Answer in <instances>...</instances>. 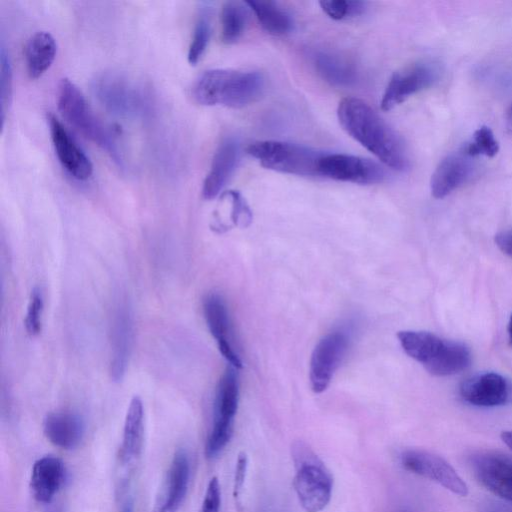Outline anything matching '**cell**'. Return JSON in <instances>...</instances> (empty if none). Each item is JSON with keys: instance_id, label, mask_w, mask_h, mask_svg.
<instances>
[{"instance_id": "5", "label": "cell", "mask_w": 512, "mask_h": 512, "mask_svg": "<svg viewBox=\"0 0 512 512\" xmlns=\"http://www.w3.org/2000/svg\"><path fill=\"white\" fill-rule=\"evenodd\" d=\"M295 466L293 486L299 503L306 512H320L329 503L333 476L314 450L303 441L291 445Z\"/></svg>"}, {"instance_id": "25", "label": "cell", "mask_w": 512, "mask_h": 512, "mask_svg": "<svg viewBox=\"0 0 512 512\" xmlns=\"http://www.w3.org/2000/svg\"><path fill=\"white\" fill-rule=\"evenodd\" d=\"M248 7L254 12L261 27L269 34L283 36L293 29L291 15L277 2L270 0L246 1Z\"/></svg>"}, {"instance_id": "10", "label": "cell", "mask_w": 512, "mask_h": 512, "mask_svg": "<svg viewBox=\"0 0 512 512\" xmlns=\"http://www.w3.org/2000/svg\"><path fill=\"white\" fill-rule=\"evenodd\" d=\"M439 78V69L430 62H419L395 72L381 99V109L389 111L412 95L429 88Z\"/></svg>"}, {"instance_id": "31", "label": "cell", "mask_w": 512, "mask_h": 512, "mask_svg": "<svg viewBox=\"0 0 512 512\" xmlns=\"http://www.w3.org/2000/svg\"><path fill=\"white\" fill-rule=\"evenodd\" d=\"M0 63H1V120L2 126L4 125L5 116L9 109L12 98V87H13V73L10 56L4 47L1 45L0 51Z\"/></svg>"}, {"instance_id": "9", "label": "cell", "mask_w": 512, "mask_h": 512, "mask_svg": "<svg viewBox=\"0 0 512 512\" xmlns=\"http://www.w3.org/2000/svg\"><path fill=\"white\" fill-rule=\"evenodd\" d=\"M402 467L436 482L459 496H467L468 486L457 471L441 456L422 449H407L400 455Z\"/></svg>"}, {"instance_id": "23", "label": "cell", "mask_w": 512, "mask_h": 512, "mask_svg": "<svg viewBox=\"0 0 512 512\" xmlns=\"http://www.w3.org/2000/svg\"><path fill=\"white\" fill-rule=\"evenodd\" d=\"M312 62L318 75L335 87H351L358 80L355 66L346 58L332 52H314Z\"/></svg>"}, {"instance_id": "41", "label": "cell", "mask_w": 512, "mask_h": 512, "mask_svg": "<svg viewBox=\"0 0 512 512\" xmlns=\"http://www.w3.org/2000/svg\"><path fill=\"white\" fill-rule=\"evenodd\" d=\"M511 117H512V107H511Z\"/></svg>"}, {"instance_id": "32", "label": "cell", "mask_w": 512, "mask_h": 512, "mask_svg": "<svg viewBox=\"0 0 512 512\" xmlns=\"http://www.w3.org/2000/svg\"><path fill=\"white\" fill-rule=\"evenodd\" d=\"M43 311V299L41 292L34 289L31 293L30 301L25 318V328L29 335H38L41 331V315Z\"/></svg>"}, {"instance_id": "24", "label": "cell", "mask_w": 512, "mask_h": 512, "mask_svg": "<svg viewBox=\"0 0 512 512\" xmlns=\"http://www.w3.org/2000/svg\"><path fill=\"white\" fill-rule=\"evenodd\" d=\"M57 53V44L53 35L47 31H38L31 35L25 46V64L31 79L40 78L53 64Z\"/></svg>"}, {"instance_id": "11", "label": "cell", "mask_w": 512, "mask_h": 512, "mask_svg": "<svg viewBox=\"0 0 512 512\" xmlns=\"http://www.w3.org/2000/svg\"><path fill=\"white\" fill-rule=\"evenodd\" d=\"M348 346L349 336L344 331L327 334L315 346L309 369L311 388L315 393H321L327 389Z\"/></svg>"}, {"instance_id": "17", "label": "cell", "mask_w": 512, "mask_h": 512, "mask_svg": "<svg viewBox=\"0 0 512 512\" xmlns=\"http://www.w3.org/2000/svg\"><path fill=\"white\" fill-rule=\"evenodd\" d=\"M240 154L241 147L236 138L226 137L219 143L209 172L203 181V198L211 200L220 194L233 175L240 160Z\"/></svg>"}, {"instance_id": "1", "label": "cell", "mask_w": 512, "mask_h": 512, "mask_svg": "<svg viewBox=\"0 0 512 512\" xmlns=\"http://www.w3.org/2000/svg\"><path fill=\"white\" fill-rule=\"evenodd\" d=\"M337 117L343 130L384 165L397 171L408 168L402 140L367 102L355 97L344 98L338 104Z\"/></svg>"}, {"instance_id": "6", "label": "cell", "mask_w": 512, "mask_h": 512, "mask_svg": "<svg viewBox=\"0 0 512 512\" xmlns=\"http://www.w3.org/2000/svg\"><path fill=\"white\" fill-rule=\"evenodd\" d=\"M246 152L261 166L297 176H316L323 153L304 145L285 141L263 140L249 144Z\"/></svg>"}, {"instance_id": "2", "label": "cell", "mask_w": 512, "mask_h": 512, "mask_svg": "<svg viewBox=\"0 0 512 512\" xmlns=\"http://www.w3.org/2000/svg\"><path fill=\"white\" fill-rule=\"evenodd\" d=\"M265 78L258 71L209 69L193 84L194 100L204 106H224L233 109L246 107L263 93Z\"/></svg>"}, {"instance_id": "38", "label": "cell", "mask_w": 512, "mask_h": 512, "mask_svg": "<svg viewBox=\"0 0 512 512\" xmlns=\"http://www.w3.org/2000/svg\"><path fill=\"white\" fill-rule=\"evenodd\" d=\"M122 512H134L132 502L129 499L124 503Z\"/></svg>"}, {"instance_id": "37", "label": "cell", "mask_w": 512, "mask_h": 512, "mask_svg": "<svg viewBox=\"0 0 512 512\" xmlns=\"http://www.w3.org/2000/svg\"><path fill=\"white\" fill-rule=\"evenodd\" d=\"M501 439L512 450V431H503Z\"/></svg>"}, {"instance_id": "19", "label": "cell", "mask_w": 512, "mask_h": 512, "mask_svg": "<svg viewBox=\"0 0 512 512\" xmlns=\"http://www.w3.org/2000/svg\"><path fill=\"white\" fill-rule=\"evenodd\" d=\"M470 158L462 151L450 154L440 161L430 182L434 198L446 197L472 176L473 165Z\"/></svg>"}, {"instance_id": "39", "label": "cell", "mask_w": 512, "mask_h": 512, "mask_svg": "<svg viewBox=\"0 0 512 512\" xmlns=\"http://www.w3.org/2000/svg\"><path fill=\"white\" fill-rule=\"evenodd\" d=\"M507 332H508L509 343L512 346V314H511V316L509 318Z\"/></svg>"}, {"instance_id": "8", "label": "cell", "mask_w": 512, "mask_h": 512, "mask_svg": "<svg viewBox=\"0 0 512 512\" xmlns=\"http://www.w3.org/2000/svg\"><path fill=\"white\" fill-rule=\"evenodd\" d=\"M318 174L361 185L378 184L386 178L385 170L377 162L343 153L323 154L319 160Z\"/></svg>"}, {"instance_id": "27", "label": "cell", "mask_w": 512, "mask_h": 512, "mask_svg": "<svg viewBox=\"0 0 512 512\" xmlns=\"http://www.w3.org/2000/svg\"><path fill=\"white\" fill-rule=\"evenodd\" d=\"M203 310L207 326L216 339L217 345L231 344L230 319L223 299L215 293L207 295L203 302Z\"/></svg>"}, {"instance_id": "22", "label": "cell", "mask_w": 512, "mask_h": 512, "mask_svg": "<svg viewBox=\"0 0 512 512\" xmlns=\"http://www.w3.org/2000/svg\"><path fill=\"white\" fill-rule=\"evenodd\" d=\"M144 439V409L142 400L134 396L129 404L120 447V462L130 466L140 456Z\"/></svg>"}, {"instance_id": "20", "label": "cell", "mask_w": 512, "mask_h": 512, "mask_svg": "<svg viewBox=\"0 0 512 512\" xmlns=\"http://www.w3.org/2000/svg\"><path fill=\"white\" fill-rule=\"evenodd\" d=\"M46 438L62 449H73L79 445L85 433V424L80 415L70 411L47 414L43 422Z\"/></svg>"}, {"instance_id": "7", "label": "cell", "mask_w": 512, "mask_h": 512, "mask_svg": "<svg viewBox=\"0 0 512 512\" xmlns=\"http://www.w3.org/2000/svg\"><path fill=\"white\" fill-rule=\"evenodd\" d=\"M238 401V376L235 368L229 366L220 378L216 389L213 425L205 444V455L208 459L217 457L229 443Z\"/></svg>"}, {"instance_id": "28", "label": "cell", "mask_w": 512, "mask_h": 512, "mask_svg": "<svg viewBox=\"0 0 512 512\" xmlns=\"http://www.w3.org/2000/svg\"><path fill=\"white\" fill-rule=\"evenodd\" d=\"M212 33V11L207 3H203L198 11L193 35L189 44L187 60L196 65L204 55Z\"/></svg>"}, {"instance_id": "14", "label": "cell", "mask_w": 512, "mask_h": 512, "mask_svg": "<svg viewBox=\"0 0 512 512\" xmlns=\"http://www.w3.org/2000/svg\"><path fill=\"white\" fill-rule=\"evenodd\" d=\"M462 399L478 407L502 406L512 399V384L504 376L485 372L463 381L459 388Z\"/></svg>"}, {"instance_id": "30", "label": "cell", "mask_w": 512, "mask_h": 512, "mask_svg": "<svg viewBox=\"0 0 512 512\" xmlns=\"http://www.w3.org/2000/svg\"><path fill=\"white\" fill-rule=\"evenodd\" d=\"M319 5L323 12L334 20L354 18L363 14L367 9V2L358 0L320 1Z\"/></svg>"}, {"instance_id": "21", "label": "cell", "mask_w": 512, "mask_h": 512, "mask_svg": "<svg viewBox=\"0 0 512 512\" xmlns=\"http://www.w3.org/2000/svg\"><path fill=\"white\" fill-rule=\"evenodd\" d=\"M133 334L132 316L129 307L121 303L116 310L112 328L111 376L119 381L124 376L131 349Z\"/></svg>"}, {"instance_id": "29", "label": "cell", "mask_w": 512, "mask_h": 512, "mask_svg": "<svg viewBox=\"0 0 512 512\" xmlns=\"http://www.w3.org/2000/svg\"><path fill=\"white\" fill-rule=\"evenodd\" d=\"M499 151V144L492 130L487 126H481L473 135V139L463 149L469 157L484 155L494 157Z\"/></svg>"}, {"instance_id": "16", "label": "cell", "mask_w": 512, "mask_h": 512, "mask_svg": "<svg viewBox=\"0 0 512 512\" xmlns=\"http://www.w3.org/2000/svg\"><path fill=\"white\" fill-rule=\"evenodd\" d=\"M398 340L405 353L422 364L432 375L438 376L450 340L426 331H399Z\"/></svg>"}, {"instance_id": "36", "label": "cell", "mask_w": 512, "mask_h": 512, "mask_svg": "<svg viewBox=\"0 0 512 512\" xmlns=\"http://www.w3.org/2000/svg\"><path fill=\"white\" fill-rule=\"evenodd\" d=\"M495 243L503 253L512 258V229L497 233Z\"/></svg>"}, {"instance_id": "15", "label": "cell", "mask_w": 512, "mask_h": 512, "mask_svg": "<svg viewBox=\"0 0 512 512\" xmlns=\"http://www.w3.org/2000/svg\"><path fill=\"white\" fill-rule=\"evenodd\" d=\"M190 459L184 449L175 452L164 477L152 512H177L188 491L190 482Z\"/></svg>"}, {"instance_id": "26", "label": "cell", "mask_w": 512, "mask_h": 512, "mask_svg": "<svg viewBox=\"0 0 512 512\" xmlns=\"http://www.w3.org/2000/svg\"><path fill=\"white\" fill-rule=\"evenodd\" d=\"M248 5L246 2L227 1L220 13L221 39L225 44L238 42L247 27Z\"/></svg>"}, {"instance_id": "40", "label": "cell", "mask_w": 512, "mask_h": 512, "mask_svg": "<svg viewBox=\"0 0 512 512\" xmlns=\"http://www.w3.org/2000/svg\"><path fill=\"white\" fill-rule=\"evenodd\" d=\"M49 512H58V511H55V510H51V511H49Z\"/></svg>"}, {"instance_id": "4", "label": "cell", "mask_w": 512, "mask_h": 512, "mask_svg": "<svg viewBox=\"0 0 512 512\" xmlns=\"http://www.w3.org/2000/svg\"><path fill=\"white\" fill-rule=\"evenodd\" d=\"M92 91L100 105L125 119L145 117L151 110V95L135 78L120 71H105L92 80Z\"/></svg>"}, {"instance_id": "12", "label": "cell", "mask_w": 512, "mask_h": 512, "mask_svg": "<svg viewBox=\"0 0 512 512\" xmlns=\"http://www.w3.org/2000/svg\"><path fill=\"white\" fill-rule=\"evenodd\" d=\"M476 480L494 495L512 502V459L495 451H479L470 458Z\"/></svg>"}, {"instance_id": "35", "label": "cell", "mask_w": 512, "mask_h": 512, "mask_svg": "<svg viewBox=\"0 0 512 512\" xmlns=\"http://www.w3.org/2000/svg\"><path fill=\"white\" fill-rule=\"evenodd\" d=\"M247 467L248 457L246 453L242 451L238 454L237 457L233 486V496L238 505L240 504V495L245 482Z\"/></svg>"}, {"instance_id": "18", "label": "cell", "mask_w": 512, "mask_h": 512, "mask_svg": "<svg viewBox=\"0 0 512 512\" xmlns=\"http://www.w3.org/2000/svg\"><path fill=\"white\" fill-rule=\"evenodd\" d=\"M67 472L63 461L53 455L37 459L32 467L30 489L40 503H50L65 484Z\"/></svg>"}, {"instance_id": "34", "label": "cell", "mask_w": 512, "mask_h": 512, "mask_svg": "<svg viewBox=\"0 0 512 512\" xmlns=\"http://www.w3.org/2000/svg\"><path fill=\"white\" fill-rule=\"evenodd\" d=\"M221 487L217 477H212L207 485L200 512H220Z\"/></svg>"}, {"instance_id": "3", "label": "cell", "mask_w": 512, "mask_h": 512, "mask_svg": "<svg viewBox=\"0 0 512 512\" xmlns=\"http://www.w3.org/2000/svg\"><path fill=\"white\" fill-rule=\"evenodd\" d=\"M57 103L61 115L71 126L105 150L118 166H124L122 151L114 133L95 114L79 88L68 78L59 82Z\"/></svg>"}, {"instance_id": "33", "label": "cell", "mask_w": 512, "mask_h": 512, "mask_svg": "<svg viewBox=\"0 0 512 512\" xmlns=\"http://www.w3.org/2000/svg\"><path fill=\"white\" fill-rule=\"evenodd\" d=\"M231 201V219L234 224H248L251 221V211L240 192L230 190L225 193Z\"/></svg>"}, {"instance_id": "13", "label": "cell", "mask_w": 512, "mask_h": 512, "mask_svg": "<svg viewBox=\"0 0 512 512\" xmlns=\"http://www.w3.org/2000/svg\"><path fill=\"white\" fill-rule=\"evenodd\" d=\"M52 144L62 167L74 179L84 181L93 174V164L62 122L52 113L47 115Z\"/></svg>"}]
</instances>
